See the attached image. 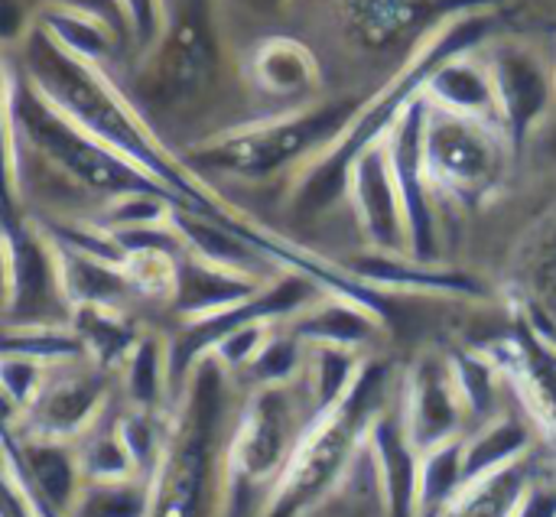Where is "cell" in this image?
Returning <instances> with one entry per match:
<instances>
[{
  "label": "cell",
  "instance_id": "obj_24",
  "mask_svg": "<svg viewBox=\"0 0 556 517\" xmlns=\"http://www.w3.org/2000/svg\"><path fill=\"white\" fill-rule=\"evenodd\" d=\"M534 479L538 476H534L531 456H528L508 469H498L492 476L466 482L463 492L456 495V502L443 512V517H511Z\"/></svg>",
  "mask_w": 556,
  "mask_h": 517
},
{
  "label": "cell",
  "instance_id": "obj_31",
  "mask_svg": "<svg viewBox=\"0 0 556 517\" xmlns=\"http://www.w3.org/2000/svg\"><path fill=\"white\" fill-rule=\"evenodd\" d=\"M78 463L85 482H121V479H143L117 433L114 424L104 430L94 427L81 443H78Z\"/></svg>",
  "mask_w": 556,
  "mask_h": 517
},
{
  "label": "cell",
  "instance_id": "obj_13",
  "mask_svg": "<svg viewBox=\"0 0 556 517\" xmlns=\"http://www.w3.org/2000/svg\"><path fill=\"white\" fill-rule=\"evenodd\" d=\"M349 196L358 215V225L368 238V244L378 254H407L410 257V238H407V215L401 202V189L394 179L388 137L371 143L358 153L349 173Z\"/></svg>",
  "mask_w": 556,
  "mask_h": 517
},
{
  "label": "cell",
  "instance_id": "obj_6",
  "mask_svg": "<svg viewBox=\"0 0 556 517\" xmlns=\"http://www.w3.org/2000/svg\"><path fill=\"white\" fill-rule=\"evenodd\" d=\"M427 101V98H424ZM508 137L498 124L466 117L427 101L424 117V166L430 189L453 199H485L505 176Z\"/></svg>",
  "mask_w": 556,
  "mask_h": 517
},
{
  "label": "cell",
  "instance_id": "obj_7",
  "mask_svg": "<svg viewBox=\"0 0 556 517\" xmlns=\"http://www.w3.org/2000/svg\"><path fill=\"white\" fill-rule=\"evenodd\" d=\"M342 104H316L306 111L280 114L274 121H261L231 134H222L195 150V160L215 166L222 173H235L244 179H261L287 163L332 143L352 117Z\"/></svg>",
  "mask_w": 556,
  "mask_h": 517
},
{
  "label": "cell",
  "instance_id": "obj_17",
  "mask_svg": "<svg viewBox=\"0 0 556 517\" xmlns=\"http://www.w3.org/2000/svg\"><path fill=\"white\" fill-rule=\"evenodd\" d=\"M384 316L371 306L352 300V297H329L313 300L303 306L293 319H287V329L303 345H339L352 352H365L378 342Z\"/></svg>",
  "mask_w": 556,
  "mask_h": 517
},
{
  "label": "cell",
  "instance_id": "obj_18",
  "mask_svg": "<svg viewBox=\"0 0 556 517\" xmlns=\"http://www.w3.org/2000/svg\"><path fill=\"white\" fill-rule=\"evenodd\" d=\"M264 287L261 277L228 270L218 264H208L195 257L192 251H182L179 267H176V293H173V310L186 319H202L215 316L248 297H254Z\"/></svg>",
  "mask_w": 556,
  "mask_h": 517
},
{
  "label": "cell",
  "instance_id": "obj_19",
  "mask_svg": "<svg viewBox=\"0 0 556 517\" xmlns=\"http://www.w3.org/2000/svg\"><path fill=\"white\" fill-rule=\"evenodd\" d=\"M424 98L437 108H446V111H456L466 117H482V121H492L502 127L489 62L472 59L469 52H456V55L443 59L430 72V78L424 85Z\"/></svg>",
  "mask_w": 556,
  "mask_h": 517
},
{
  "label": "cell",
  "instance_id": "obj_4",
  "mask_svg": "<svg viewBox=\"0 0 556 517\" xmlns=\"http://www.w3.org/2000/svg\"><path fill=\"white\" fill-rule=\"evenodd\" d=\"M313 420L309 401L306 394H296V384L254 388L235 414L225 517L264 515Z\"/></svg>",
  "mask_w": 556,
  "mask_h": 517
},
{
  "label": "cell",
  "instance_id": "obj_27",
  "mask_svg": "<svg viewBox=\"0 0 556 517\" xmlns=\"http://www.w3.org/2000/svg\"><path fill=\"white\" fill-rule=\"evenodd\" d=\"M3 355H23L33 362H42L49 368L88 362L81 339L72 326L59 323H33V326H10L3 336Z\"/></svg>",
  "mask_w": 556,
  "mask_h": 517
},
{
  "label": "cell",
  "instance_id": "obj_5",
  "mask_svg": "<svg viewBox=\"0 0 556 517\" xmlns=\"http://www.w3.org/2000/svg\"><path fill=\"white\" fill-rule=\"evenodd\" d=\"M7 121L23 130L29 147L65 179L121 199V196H169L166 186H160L153 176H147L140 166H134L127 156L81 130L75 121H68L62 111H55L29 81L23 88L13 85V75H7Z\"/></svg>",
  "mask_w": 556,
  "mask_h": 517
},
{
  "label": "cell",
  "instance_id": "obj_33",
  "mask_svg": "<svg viewBox=\"0 0 556 517\" xmlns=\"http://www.w3.org/2000/svg\"><path fill=\"white\" fill-rule=\"evenodd\" d=\"M49 365L23 358V355H3L0 384H3V404H7V427L16 424L39 398V391L49 381Z\"/></svg>",
  "mask_w": 556,
  "mask_h": 517
},
{
  "label": "cell",
  "instance_id": "obj_34",
  "mask_svg": "<svg viewBox=\"0 0 556 517\" xmlns=\"http://www.w3.org/2000/svg\"><path fill=\"white\" fill-rule=\"evenodd\" d=\"M511 517H556V486L534 479Z\"/></svg>",
  "mask_w": 556,
  "mask_h": 517
},
{
  "label": "cell",
  "instance_id": "obj_8",
  "mask_svg": "<svg viewBox=\"0 0 556 517\" xmlns=\"http://www.w3.org/2000/svg\"><path fill=\"white\" fill-rule=\"evenodd\" d=\"M218 62L205 0H163V26L150 49L143 91L160 108H182L205 94Z\"/></svg>",
  "mask_w": 556,
  "mask_h": 517
},
{
  "label": "cell",
  "instance_id": "obj_35",
  "mask_svg": "<svg viewBox=\"0 0 556 517\" xmlns=\"http://www.w3.org/2000/svg\"><path fill=\"white\" fill-rule=\"evenodd\" d=\"M3 517H46V515L29 502V495L16 486V479L3 476Z\"/></svg>",
  "mask_w": 556,
  "mask_h": 517
},
{
  "label": "cell",
  "instance_id": "obj_20",
  "mask_svg": "<svg viewBox=\"0 0 556 517\" xmlns=\"http://www.w3.org/2000/svg\"><path fill=\"white\" fill-rule=\"evenodd\" d=\"M251 81L270 98H303L319 85V65L313 52L287 36L264 39L251 55Z\"/></svg>",
  "mask_w": 556,
  "mask_h": 517
},
{
  "label": "cell",
  "instance_id": "obj_29",
  "mask_svg": "<svg viewBox=\"0 0 556 517\" xmlns=\"http://www.w3.org/2000/svg\"><path fill=\"white\" fill-rule=\"evenodd\" d=\"M450 371L469 420L485 424L495 417V394H498V365L479 352H453Z\"/></svg>",
  "mask_w": 556,
  "mask_h": 517
},
{
  "label": "cell",
  "instance_id": "obj_1",
  "mask_svg": "<svg viewBox=\"0 0 556 517\" xmlns=\"http://www.w3.org/2000/svg\"><path fill=\"white\" fill-rule=\"evenodd\" d=\"M218 358H202L173 401L169 433L150 479V517H225L231 384Z\"/></svg>",
  "mask_w": 556,
  "mask_h": 517
},
{
  "label": "cell",
  "instance_id": "obj_30",
  "mask_svg": "<svg viewBox=\"0 0 556 517\" xmlns=\"http://www.w3.org/2000/svg\"><path fill=\"white\" fill-rule=\"evenodd\" d=\"M72 517H150V479L85 482Z\"/></svg>",
  "mask_w": 556,
  "mask_h": 517
},
{
  "label": "cell",
  "instance_id": "obj_23",
  "mask_svg": "<svg viewBox=\"0 0 556 517\" xmlns=\"http://www.w3.org/2000/svg\"><path fill=\"white\" fill-rule=\"evenodd\" d=\"M365 355L339 345H306V365L300 375L303 394L309 401L313 417L332 411L358 381L365 368Z\"/></svg>",
  "mask_w": 556,
  "mask_h": 517
},
{
  "label": "cell",
  "instance_id": "obj_12",
  "mask_svg": "<svg viewBox=\"0 0 556 517\" xmlns=\"http://www.w3.org/2000/svg\"><path fill=\"white\" fill-rule=\"evenodd\" d=\"M3 297L10 326L52 323V306H68L59 280V261L49 238L16 228L3 231Z\"/></svg>",
  "mask_w": 556,
  "mask_h": 517
},
{
  "label": "cell",
  "instance_id": "obj_11",
  "mask_svg": "<svg viewBox=\"0 0 556 517\" xmlns=\"http://www.w3.org/2000/svg\"><path fill=\"white\" fill-rule=\"evenodd\" d=\"M397 407H401L404 427L420 453L466 437L463 427H466L469 414L456 391L450 358L440 352H424L401 375Z\"/></svg>",
  "mask_w": 556,
  "mask_h": 517
},
{
  "label": "cell",
  "instance_id": "obj_9",
  "mask_svg": "<svg viewBox=\"0 0 556 517\" xmlns=\"http://www.w3.org/2000/svg\"><path fill=\"white\" fill-rule=\"evenodd\" d=\"M316 280H309L306 274H290V277H274L267 280L254 297L215 313V316H202V319H186L179 336L169 345V381H173V401L182 391L186 378L192 375V368L208 358L215 352V345L244 326L254 323H277V319H293L303 306H309L316 300Z\"/></svg>",
  "mask_w": 556,
  "mask_h": 517
},
{
  "label": "cell",
  "instance_id": "obj_15",
  "mask_svg": "<svg viewBox=\"0 0 556 517\" xmlns=\"http://www.w3.org/2000/svg\"><path fill=\"white\" fill-rule=\"evenodd\" d=\"M495 81L498 121L511 143L525 140L528 130L541 121L551 98V75L544 62L525 46H498L489 59Z\"/></svg>",
  "mask_w": 556,
  "mask_h": 517
},
{
  "label": "cell",
  "instance_id": "obj_10",
  "mask_svg": "<svg viewBox=\"0 0 556 517\" xmlns=\"http://www.w3.org/2000/svg\"><path fill=\"white\" fill-rule=\"evenodd\" d=\"M108 371L91 362H72L55 365L49 371L46 388L39 391L36 404L20 417L23 430L29 437L62 440L75 443L85 440L104 417L108 404ZM10 430H16L10 424Z\"/></svg>",
  "mask_w": 556,
  "mask_h": 517
},
{
  "label": "cell",
  "instance_id": "obj_21",
  "mask_svg": "<svg viewBox=\"0 0 556 517\" xmlns=\"http://www.w3.org/2000/svg\"><path fill=\"white\" fill-rule=\"evenodd\" d=\"M534 433L531 427L515 414H495L485 424H476L472 433L463 437V472L466 482H476L482 476H492L498 469H508L531 456Z\"/></svg>",
  "mask_w": 556,
  "mask_h": 517
},
{
  "label": "cell",
  "instance_id": "obj_3",
  "mask_svg": "<svg viewBox=\"0 0 556 517\" xmlns=\"http://www.w3.org/2000/svg\"><path fill=\"white\" fill-rule=\"evenodd\" d=\"M23 68H26V81L55 111H62L81 130H88L91 137H98L101 143H108L111 150L127 156L134 166H140L147 176H153L169 192L182 189V196H189L186 179L169 166L166 153L156 147L150 130L130 114L124 98L114 94V88L94 72L91 62L62 49L39 26L29 33V39L23 46Z\"/></svg>",
  "mask_w": 556,
  "mask_h": 517
},
{
  "label": "cell",
  "instance_id": "obj_28",
  "mask_svg": "<svg viewBox=\"0 0 556 517\" xmlns=\"http://www.w3.org/2000/svg\"><path fill=\"white\" fill-rule=\"evenodd\" d=\"M42 29H46L62 49H68L72 55H78V59H85V62H91V65H94L101 55L111 52V29H114V26H111L108 20L88 13V10L55 7V10L46 16Z\"/></svg>",
  "mask_w": 556,
  "mask_h": 517
},
{
  "label": "cell",
  "instance_id": "obj_2",
  "mask_svg": "<svg viewBox=\"0 0 556 517\" xmlns=\"http://www.w3.org/2000/svg\"><path fill=\"white\" fill-rule=\"evenodd\" d=\"M397 388L401 381H394L391 365L368 358L355 388L332 411L309 424L293 463L287 466L261 517H306L319 508L362 463L368 433L381 411L397 398Z\"/></svg>",
  "mask_w": 556,
  "mask_h": 517
},
{
  "label": "cell",
  "instance_id": "obj_22",
  "mask_svg": "<svg viewBox=\"0 0 556 517\" xmlns=\"http://www.w3.org/2000/svg\"><path fill=\"white\" fill-rule=\"evenodd\" d=\"M124 398L134 411L169 414L173 411V381H169V345L153 336H140L130 355L121 365Z\"/></svg>",
  "mask_w": 556,
  "mask_h": 517
},
{
  "label": "cell",
  "instance_id": "obj_26",
  "mask_svg": "<svg viewBox=\"0 0 556 517\" xmlns=\"http://www.w3.org/2000/svg\"><path fill=\"white\" fill-rule=\"evenodd\" d=\"M466 486L463 472V437L420 453V489L417 517H443Z\"/></svg>",
  "mask_w": 556,
  "mask_h": 517
},
{
  "label": "cell",
  "instance_id": "obj_16",
  "mask_svg": "<svg viewBox=\"0 0 556 517\" xmlns=\"http://www.w3.org/2000/svg\"><path fill=\"white\" fill-rule=\"evenodd\" d=\"M342 29L368 52L397 49L440 10V0H336Z\"/></svg>",
  "mask_w": 556,
  "mask_h": 517
},
{
  "label": "cell",
  "instance_id": "obj_25",
  "mask_svg": "<svg viewBox=\"0 0 556 517\" xmlns=\"http://www.w3.org/2000/svg\"><path fill=\"white\" fill-rule=\"evenodd\" d=\"M72 329L85 345V355L91 365L114 371L124 365L130 349L137 345L134 323H127L117 310L111 306H81L72 313Z\"/></svg>",
  "mask_w": 556,
  "mask_h": 517
},
{
  "label": "cell",
  "instance_id": "obj_36",
  "mask_svg": "<svg viewBox=\"0 0 556 517\" xmlns=\"http://www.w3.org/2000/svg\"><path fill=\"white\" fill-rule=\"evenodd\" d=\"M59 7H75V10H88L101 20H108L111 26H127L121 0H59Z\"/></svg>",
  "mask_w": 556,
  "mask_h": 517
},
{
  "label": "cell",
  "instance_id": "obj_14",
  "mask_svg": "<svg viewBox=\"0 0 556 517\" xmlns=\"http://www.w3.org/2000/svg\"><path fill=\"white\" fill-rule=\"evenodd\" d=\"M365 456H368V469H371L384 517H417L420 450L404 427L397 398L375 420Z\"/></svg>",
  "mask_w": 556,
  "mask_h": 517
},
{
  "label": "cell",
  "instance_id": "obj_32",
  "mask_svg": "<svg viewBox=\"0 0 556 517\" xmlns=\"http://www.w3.org/2000/svg\"><path fill=\"white\" fill-rule=\"evenodd\" d=\"M306 365V345L290 332H270L257 358L251 362L248 375L257 381V388H280V384H296Z\"/></svg>",
  "mask_w": 556,
  "mask_h": 517
}]
</instances>
